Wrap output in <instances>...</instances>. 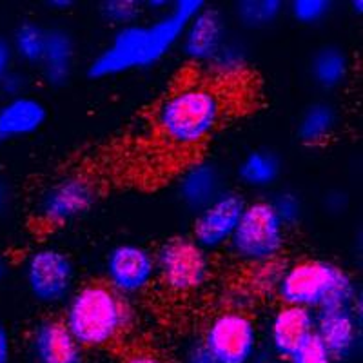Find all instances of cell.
Listing matches in <instances>:
<instances>
[{"label": "cell", "mask_w": 363, "mask_h": 363, "mask_svg": "<svg viewBox=\"0 0 363 363\" xmlns=\"http://www.w3.org/2000/svg\"><path fill=\"white\" fill-rule=\"evenodd\" d=\"M203 8L202 0H180L167 17L151 26H125L115 35L111 45L91 62V79H104L136 67H149L169 53L184 35L191 18Z\"/></svg>", "instance_id": "cell-1"}, {"label": "cell", "mask_w": 363, "mask_h": 363, "mask_svg": "<svg viewBox=\"0 0 363 363\" xmlns=\"http://www.w3.org/2000/svg\"><path fill=\"white\" fill-rule=\"evenodd\" d=\"M223 100L207 86H186L171 93L155 113L158 133L169 145L196 147L218 128Z\"/></svg>", "instance_id": "cell-2"}, {"label": "cell", "mask_w": 363, "mask_h": 363, "mask_svg": "<svg viewBox=\"0 0 363 363\" xmlns=\"http://www.w3.org/2000/svg\"><path fill=\"white\" fill-rule=\"evenodd\" d=\"M64 325L80 347L115 342L131 323V309L109 285L87 284L69 296Z\"/></svg>", "instance_id": "cell-3"}, {"label": "cell", "mask_w": 363, "mask_h": 363, "mask_svg": "<svg viewBox=\"0 0 363 363\" xmlns=\"http://www.w3.org/2000/svg\"><path fill=\"white\" fill-rule=\"evenodd\" d=\"M277 291L287 306L309 311L349 307L356 294L351 277L323 260L300 262L285 269Z\"/></svg>", "instance_id": "cell-4"}, {"label": "cell", "mask_w": 363, "mask_h": 363, "mask_svg": "<svg viewBox=\"0 0 363 363\" xmlns=\"http://www.w3.org/2000/svg\"><path fill=\"white\" fill-rule=\"evenodd\" d=\"M236 258L260 265L274 262L285 244V225L271 202H255L245 206L231 240Z\"/></svg>", "instance_id": "cell-5"}, {"label": "cell", "mask_w": 363, "mask_h": 363, "mask_svg": "<svg viewBox=\"0 0 363 363\" xmlns=\"http://www.w3.org/2000/svg\"><path fill=\"white\" fill-rule=\"evenodd\" d=\"M155 264L157 274L165 287L180 294L202 289L211 274L207 251L189 238H173L165 242L155 256Z\"/></svg>", "instance_id": "cell-6"}, {"label": "cell", "mask_w": 363, "mask_h": 363, "mask_svg": "<svg viewBox=\"0 0 363 363\" xmlns=\"http://www.w3.org/2000/svg\"><path fill=\"white\" fill-rule=\"evenodd\" d=\"M202 345L218 363H251L258 349V330L242 311H225L209 323Z\"/></svg>", "instance_id": "cell-7"}, {"label": "cell", "mask_w": 363, "mask_h": 363, "mask_svg": "<svg viewBox=\"0 0 363 363\" xmlns=\"http://www.w3.org/2000/svg\"><path fill=\"white\" fill-rule=\"evenodd\" d=\"M74 269L66 252L42 247L29 255L26 262V284L29 293L42 303H60L69 298Z\"/></svg>", "instance_id": "cell-8"}, {"label": "cell", "mask_w": 363, "mask_h": 363, "mask_svg": "<svg viewBox=\"0 0 363 363\" xmlns=\"http://www.w3.org/2000/svg\"><path fill=\"white\" fill-rule=\"evenodd\" d=\"M96 202V187L82 174H71L55 182L40 194L37 213L45 223L62 225L86 215Z\"/></svg>", "instance_id": "cell-9"}, {"label": "cell", "mask_w": 363, "mask_h": 363, "mask_svg": "<svg viewBox=\"0 0 363 363\" xmlns=\"http://www.w3.org/2000/svg\"><path fill=\"white\" fill-rule=\"evenodd\" d=\"M157 274L155 256L135 244L116 245L106 260L109 287L120 296H133L149 287Z\"/></svg>", "instance_id": "cell-10"}, {"label": "cell", "mask_w": 363, "mask_h": 363, "mask_svg": "<svg viewBox=\"0 0 363 363\" xmlns=\"http://www.w3.org/2000/svg\"><path fill=\"white\" fill-rule=\"evenodd\" d=\"M244 209L245 202L238 194L222 193L215 202L200 211L194 222V242L206 251L229 244Z\"/></svg>", "instance_id": "cell-11"}, {"label": "cell", "mask_w": 363, "mask_h": 363, "mask_svg": "<svg viewBox=\"0 0 363 363\" xmlns=\"http://www.w3.org/2000/svg\"><path fill=\"white\" fill-rule=\"evenodd\" d=\"M314 336L333 359H347L358 345V323L349 307L323 309L314 316Z\"/></svg>", "instance_id": "cell-12"}, {"label": "cell", "mask_w": 363, "mask_h": 363, "mask_svg": "<svg viewBox=\"0 0 363 363\" xmlns=\"http://www.w3.org/2000/svg\"><path fill=\"white\" fill-rule=\"evenodd\" d=\"M223 33L225 26L220 13L202 8L184 29V51L194 62L209 64L225 44Z\"/></svg>", "instance_id": "cell-13"}, {"label": "cell", "mask_w": 363, "mask_h": 363, "mask_svg": "<svg viewBox=\"0 0 363 363\" xmlns=\"http://www.w3.org/2000/svg\"><path fill=\"white\" fill-rule=\"evenodd\" d=\"M31 356L35 363H82V347L74 342L62 322H40L31 336Z\"/></svg>", "instance_id": "cell-14"}, {"label": "cell", "mask_w": 363, "mask_h": 363, "mask_svg": "<svg viewBox=\"0 0 363 363\" xmlns=\"http://www.w3.org/2000/svg\"><path fill=\"white\" fill-rule=\"evenodd\" d=\"M314 335V314L309 309L285 306L272 318L271 342L278 356L289 359Z\"/></svg>", "instance_id": "cell-15"}, {"label": "cell", "mask_w": 363, "mask_h": 363, "mask_svg": "<svg viewBox=\"0 0 363 363\" xmlns=\"http://www.w3.org/2000/svg\"><path fill=\"white\" fill-rule=\"evenodd\" d=\"M44 104L31 96H15L0 106V140H11L37 133L45 122Z\"/></svg>", "instance_id": "cell-16"}, {"label": "cell", "mask_w": 363, "mask_h": 363, "mask_svg": "<svg viewBox=\"0 0 363 363\" xmlns=\"http://www.w3.org/2000/svg\"><path fill=\"white\" fill-rule=\"evenodd\" d=\"M178 193L182 202L200 213L222 194L218 169L209 162H196L189 165L178 182Z\"/></svg>", "instance_id": "cell-17"}, {"label": "cell", "mask_w": 363, "mask_h": 363, "mask_svg": "<svg viewBox=\"0 0 363 363\" xmlns=\"http://www.w3.org/2000/svg\"><path fill=\"white\" fill-rule=\"evenodd\" d=\"M73 38L67 31L64 29L45 31V48L40 62L45 80L51 86H62L67 82L73 69Z\"/></svg>", "instance_id": "cell-18"}, {"label": "cell", "mask_w": 363, "mask_h": 363, "mask_svg": "<svg viewBox=\"0 0 363 363\" xmlns=\"http://www.w3.org/2000/svg\"><path fill=\"white\" fill-rule=\"evenodd\" d=\"M311 71L318 86L323 89H335L345 82L349 74V58L340 48L327 45L314 55Z\"/></svg>", "instance_id": "cell-19"}, {"label": "cell", "mask_w": 363, "mask_h": 363, "mask_svg": "<svg viewBox=\"0 0 363 363\" xmlns=\"http://www.w3.org/2000/svg\"><path fill=\"white\" fill-rule=\"evenodd\" d=\"M336 128V111L333 106L323 102L313 104L301 116L298 124V136L307 145L322 144Z\"/></svg>", "instance_id": "cell-20"}, {"label": "cell", "mask_w": 363, "mask_h": 363, "mask_svg": "<svg viewBox=\"0 0 363 363\" xmlns=\"http://www.w3.org/2000/svg\"><path fill=\"white\" fill-rule=\"evenodd\" d=\"M240 178L251 187H267L280 174V162L269 151H252L240 165Z\"/></svg>", "instance_id": "cell-21"}, {"label": "cell", "mask_w": 363, "mask_h": 363, "mask_svg": "<svg viewBox=\"0 0 363 363\" xmlns=\"http://www.w3.org/2000/svg\"><path fill=\"white\" fill-rule=\"evenodd\" d=\"M13 53L28 64H37L42 60L45 48V31L33 22H22L13 35Z\"/></svg>", "instance_id": "cell-22"}, {"label": "cell", "mask_w": 363, "mask_h": 363, "mask_svg": "<svg viewBox=\"0 0 363 363\" xmlns=\"http://www.w3.org/2000/svg\"><path fill=\"white\" fill-rule=\"evenodd\" d=\"M236 11L240 21L247 28H265L278 18L281 2L280 0H245L240 2Z\"/></svg>", "instance_id": "cell-23"}, {"label": "cell", "mask_w": 363, "mask_h": 363, "mask_svg": "<svg viewBox=\"0 0 363 363\" xmlns=\"http://www.w3.org/2000/svg\"><path fill=\"white\" fill-rule=\"evenodd\" d=\"M209 67L220 77H235L245 67L244 50H240L238 45L223 44L222 50L209 62Z\"/></svg>", "instance_id": "cell-24"}, {"label": "cell", "mask_w": 363, "mask_h": 363, "mask_svg": "<svg viewBox=\"0 0 363 363\" xmlns=\"http://www.w3.org/2000/svg\"><path fill=\"white\" fill-rule=\"evenodd\" d=\"M100 11L104 18L125 28V26H131L140 15V6L133 0H109V2H104Z\"/></svg>", "instance_id": "cell-25"}, {"label": "cell", "mask_w": 363, "mask_h": 363, "mask_svg": "<svg viewBox=\"0 0 363 363\" xmlns=\"http://www.w3.org/2000/svg\"><path fill=\"white\" fill-rule=\"evenodd\" d=\"M293 17L301 24H316L327 17L330 11V2L327 0H294L293 2Z\"/></svg>", "instance_id": "cell-26"}, {"label": "cell", "mask_w": 363, "mask_h": 363, "mask_svg": "<svg viewBox=\"0 0 363 363\" xmlns=\"http://www.w3.org/2000/svg\"><path fill=\"white\" fill-rule=\"evenodd\" d=\"M289 363H335V359L323 347V343L313 335L291 356Z\"/></svg>", "instance_id": "cell-27"}, {"label": "cell", "mask_w": 363, "mask_h": 363, "mask_svg": "<svg viewBox=\"0 0 363 363\" xmlns=\"http://www.w3.org/2000/svg\"><path fill=\"white\" fill-rule=\"evenodd\" d=\"M271 206L274 207L277 215L284 222V225H294L301 216V202L294 193H280L272 200Z\"/></svg>", "instance_id": "cell-28"}, {"label": "cell", "mask_w": 363, "mask_h": 363, "mask_svg": "<svg viewBox=\"0 0 363 363\" xmlns=\"http://www.w3.org/2000/svg\"><path fill=\"white\" fill-rule=\"evenodd\" d=\"M285 269L277 262H267V264H260L252 272V281L255 287L262 291L278 289L281 277H284Z\"/></svg>", "instance_id": "cell-29"}, {"label": "cell", "mask_w": 363, "mask_h": 363, "mask_svg": "<svg viewBox=\"0 0 363 363\" xmlns=\"http://www.w3.org/2000/svg\"><path fill=\"white\" fill-rule=\"evenodd\" d=\"M0 89H2V93L11 96V99L21 96L22 89H24V77H21L15 71H9L4 79L0 80Z\"/></svg>", "instance_id": "cell-30"}, {"label": "cell", "mask_w": 363, "mask_h": 363, "mask_svg": "<svg viewBox=\"0 0 363 363\" xmlns=\"http://www.w3.org/2000/svg\"><path fill=\"white\" fill-rule=\"evenodd\" d=\"M13 58H15V53H13L11 42L0 35V80L11 71Z\"/></svg>", "instance_id": "cell-31"}, {"label": "cell", "mask_w": 363, "mask_h": 363, "mask_svg": "<svg viewBox=\"0 0 363 363\" xmlns=\"http://www.w3.org/2000/svg\"><path fill=\"white\" fill-rule=\"evenodd\" d=\"M186 363H218L215 359V356L211 354L203 345H196L193 347L187 354Z\"/></svg>", "instance_id": "cell-32"}, {"label": "cell", "mask_w": 363, "mask_h": 363, "mask_svg": "<svg viewBox=\"0 0 363 363\" xmlns=\"http://www.w3.org/2000/svg\"><path fill=\"white\" fill-rule=\"evenodd\" d=\"M11 362V338L9 333L0 325V363Z\"/></svg>", "instance_id": "cell-33"}, {"label": "cell", "mask_w": 363, "mask_h": 363, "mask_svg": "<svg viewBox=\"0 0 363 363\" xmlns=\"http://www.w3.org/2000/svg\"><path fill=\"white\" fill-rule=\"evenodd\" d=\"M122 363H165V362L162 358H158V356L149 354V352H138V354L129 356V358L124 359Z\"/></svg>", "instance_id": "cell-34"}, {"label": "cell", "mask_w": 363, "mask_h": 363, "mask_svg": "<svg viewBox=\"0 0 363 363\" xmlns=\"http://www.w3.org/2000/svg\"><path fill=\"white\" fill-rule=\"evenodd\" d=\"M9 199H11V196H9L8 186H6V182L0 180V215H2L6 209H8Z\"/></svg>", "instance_id": "cell-35"}, {"label": "cell", "mask_w": 363, "mask_h": 363, "mask_svg": "<svg viewBox=\"0 0 363 363\" xmlns=\"http://www.w3.org/2000/svg\"><path fill=\"white\" fill-rule=\"evenodd\" d=\"M6 272H8V265H6V260L0 256V285H2V281H4L6 278Z\"/></svg>", "instance_id": "cell-36"}, {"label": "cell", "mask_w": 363, "mask_h": 363, "mask_svg": "<svg viewBox=\"0 0 363 363\" xmlns=\"http://www.w3.org/2000/svg\"><path fill=\"white\" fill-rule=\"evenodd\" d=\"M51 6H58V9H64V8H69L71 2L69 0H53V2H51Z\"/></svg>", "instance_id": "cell-37"}, {"label": "cell", "mask_w": 363, "mask_h": 363, "mask_svg": "<svg viewBox=\"0 0 363 363\" xmlns=\"http://www.w3.org/2000/svg\"><path fill=\"white\" fill-rule=\"evenodd\" d=\"M362 6H363L362 0H358V2H352V8H354V11H358V13H362Z\"/></svg>", "instance_id": "cell-38"}]
</instances>
